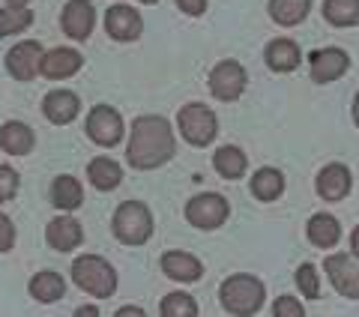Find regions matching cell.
<instances>
[{
    "label": "cell",
    "instance_id": "603a6c76",
    "mask_svg": "<svg viewBox=\"0 0 359 317\" xmlns=\"http://www.w3.org/2000/svg\"><path fill=\"white\" fill-rule=\"evenodd\" d=\"M309 240L318 245V248H332L339 245L341 240V224L335 216H330V213H318V216L309 219Z\"/></svg>",
    "mask_w": 359,
    "mask_h": 317
},
{
    "label": "cell",
    "instance_id": "1f68e13d",
    "mask_svg": "<svg viewBox=\"0 0 359 317\" xmlns=\"http://www.w3.org/2000/svg\"><path fill=\"white\" fill-rule=\"evenodd\" d=\"M297 285L302 290V297H309V299H314L320 293V281H318V273H314L311 264H302L297 269Z\"/></svg>",
    "mask_w": 359,
    "mask_h": 317
},
{
    "label": "cell",
    "instance_id": "d6a6232c",
    "mask_svg": "<svg viewBox=\"0 0 359 317\" xmlns=\"http://www.w3.org/2000/svg\"><path fill=\"white\" fill-rule=\"evenodd\" d=\"M273 314L276 317H302V314H306V309H302L294 297H278L276 305H273Z\"/></svg>",
    "mask_w": 359,
    "mask_h": 317
},
{
    "label": "cell",
    "instance_id": "e575fe53",
    "mask_svg": "<svg viewBox=\"0 0 359 317\" xmlns=\"http://www.w3.org/2000/svg\"><path fill=\"white\" fill-rule=\"evenodd\" d=\"M177 6L183 9L186 15H201L207 9V0H177Z\"/></svg>",
    "mask_w": 359,
    "mask_h": 317
},
{
    "label": "cell",
    "instance_id": "f546056e",
    "mask_svg": "<svg viewBox=\"0 0 359 317\" xmlns=\"http://www.w3.org/2000/svg\"><path fill=\"white\" fill-rule=\"evenodd\" d=\"M159 314H165V317H195L198 314V302L183 290L168 293V297L162 299V305H159Z\"/></svg>",
    "mask_w": 359,
    "mask_h": 317
},
{
    "label": "cell",
    "instance_id": "484cf974",
    "mask_svg": "<svg viewBox=\"0 0 359 317\" xmlns=\"http://www.w3.org/2000/svg\"><path fill=\"white\" fill-rule=\"evenodd\" d=\"M285 191V177L278 168H261L252 177V195L257 201H276Z\"/></svg>",
    "mask_w": 359,
    "mask_h": 317
},
{
    "label": "cell",
    "instance_id": "5bb4252c",
    "mask_svg": "<svg viewBox=\"0 0 359 317\" xmlns=\"http://www.w3.org/2000/svg\"><path fill=\"white\" fill-rule=\"evenodd\" d=\"M351 186H353V177H351V171H347V165H341V162H332L318 174V195L323 201L347 198L351 195Z\"/></svg>",
    "mask_w": 359,
    "mask_h": 317
},
{
    "label": "cell",
    "instance_id": "9c48e42d",
    "mask_svg": "<svg viewBox=\"0 0 359 317\" xmlns=\"http://www.w3.org/2000/svg\"><path fill=\"white\" fill-rule=\"evenodd\" d=\"M210 90L212 96L222 99V102H233L243 96L245 90V69L237 60H222L212 66L210 72Z\"/></svg>",
    "mask_w": 359,
    "mask_h": 317
},
{
    "label": "cell",
    "instance_id": "d590c367",
    "mask_svg": "<svg viewBox=\"0 0 359 317\" xmlns=\"http://www.w3.org/2000/svg\"><path fill=\"white\" fill-rule=\"evenodd\" d=\"M351 248H353V255L359 257V228L353 231V236H351Z\"/></svg>",
    "mask_w": 359,
    "mask_h": 317
},
{
    "label": "cell",
    "instance_id": "5b68a950",
    "mask_svg": "<svg viewBox=\"0 0 359 317\" xmlns=\"http://www.w3.org/2000/svg\"><path fill=\"white\" fill-rule=\"evenodd\" d=\"M177 126H180V135H183V138L192 147H207V144H212V138H216L219 120H216V114H212L207 105H198V102H192V105L180 108Z\"/></svg>",
    "mask_w": 359,
    "mask_h": 317
},
{
    "label": "cell",
    "instance_id": "f35d334b",
    "mask_svg": "<svg viewBox=\"0 0 359 317\" xmlns=\"http://www.w3.org/2000/svg\"><path fill=\"white\" fill-rule=\"evenodd\" d=\"M353 120H356V126H359V93H356V99H353Z\"/></svg>",
    "mask_w": 359,
    "mask_h": 317
},
{
    "label": "cell",
    "instance_id": "6da1fadb",
    "mask_svg": "<svg viewBox=\"0 0 359 317\" xmlns=\"http://www.w3.org/2000/svg\"><path fill=\"white\" fill-rule=\"evenodd\" d=\"M126 158H129L132 168H138V171H153V168H162L165 162H171L174 158L171 123L165 117H156V114L138 117L132 123Z\"/></svg>",
    "mask_w": 359,
    "mask_h": 317
},
{
    "label": "cell",
    "instance_id": "7c38bea8",
    "mask_svg": "<svg viewBox=\"0 0 359 317\" xmlns=\"http://www.w3.org/2000/svg\"><path fill=\"white\" fill-rule=\"evenodd\" d=\"M141 27H144V21L138 15V9H132L126 4H114L105 13V30L111 33V39H117V42L138 39L141 36Z\"/></svg>",
    "mask_w": 359,
    "mask_h": 317
},
{
    "label": "cell",
    "instance_id": "52a82bcc",
    "mask_svg": "<svg viewBox=\"0 0 359 317\" xmlns=\"http://www.w3.org/2000/svg\"><path fill=\"white\" fill-rule=\"evenodd\" d=\"M42 58H45V48L36 39H25L9 48L6 54V69L15 81H33L39 72H42Z\"/></svg>",
    "mask_w": 359,
    "mask_h": 317
},
{
    "label": "cell",
    "instance_id": "d4e9b609",
    "mask_svg": "<svg viewBox=\"0 0 359 317\" xmlns=\"http://www.w3.org/2000/svg\"><path fill=\"white\" fill-rule=\"evenodd\" d=\"M309 9L311 0H269V15L282 27H294L299 21H306Z\"/></svg>",
    "mask_w": 359,
    "mask_h": 317
},
{
    "label": "cell",
    "instance_id": "8992f818",
    "mask_svg": "<svg viewBox=\"0 0 359 317\" xmlns=\"http://www.w3.org/2000/svg\"><path fill=\"white\" fill-rule=\"evenodd\" d=\"M231 216V207L228 201H224L222 195H216V191H207V195H198L186 203V219L189 224H195V228L201 231H216L222 228L224 222H228Z\"/></svg>",
    "mask_w": 359,
    "mask_h": 317
},
{
    "label": "cell",
    "instance_id": "74e56055",
    "mask_svg": "<svg viewBox=\"0 0 359 317\" xmlns=\"http://www.w3.org/2000/svg\"><path fill=\"white\" fill-rule=\"evenodd\" d=\"M78 314H99L96 305H84V309H78Z\"/></svg>",
    "mask_w": 359,
    "mask_h": 317
},
{
    "label": "cell",
    "instance_id": "f1b7e54d",
    "mask_svg": "<svg viewBox=\"0 0 359 317\" xmlns=\"http://www.w3.org/2000/svg\"><path fill=\"white\" fill-rule=\"evenodd\" d=\"M323 15L335 27H353L359 25V0H327Z\"/></svg>",
    "mask_w": 359,
    "mask_h": 317
},
{
    "label": "cell",
    "instance_id": "8fae6325",
    "mask_svg": "<svg viewBox=\"0 0 359 317\" xmlns=\"http://www.w3.org/2000/svg\"><path fill=\"white\" fill-rule=\"evenodd\" d=\"M93 25H96V9L90 0H69V4H66L63 15H60V27L69 39H78V42L87 39Z\"/></svg>",
    "mask_w": 359,
    "mask_h": 317
},
{
    "label": "cell",
    "instance_id": "cb8c5ba5",
    "mask_svg": "<svg viewBox=\"0 0 359 317\" xmlns=\"http://www.w3.org/2000/svg\"><path fill=\"white\" fill-rule=\"evenodd\" d=\"M66 293V281L60 273H51V269H42L30 278V297L36 302H57Z\"/></svg>",
    "mask_w": 359,
    "mask_h": 317
},
{
    "label": "cell",
    "instance_id": "83f0119b",
    "mask_svg": "<svg viewBox=\"0 0 359 317\" xmlns=\"http://www.w3.org/2000/svg\"><path fill=\"white\" fill-rule=\"evenodd\" d=\"M33 21V13L27 4H9L0 9V36H15V33L27 30Z\"/></svg>",
    "mask_w": 359,
    "mask_h": 317
},
{
    "label": "cell",
    "instance_id": "4dcf8cb0",
    "mask_svg": "<svg viewBox=\"0 0 359 317\" xmlns=\"http://www.w3.org/2000/svg\"><path fill=\"white\" fill-rule=\"evenodd\" d=\"M18 186H21V177L13 165H0V203L13 201L18 195Z\"/></svg>",
    "mask_w": 359,
    "mask_h": 317
},
{
    "label": "cell",
    "instance_id": "30bf717a",
    "mask_svg": "<svg viewBox=\"0 0 359 317\" xmlns=\"http://www.w3.org/2000/svg\"><path fill=\"white\" fill-rule=\"evenodd\" d=\"M327 276L332 281V288L347 299H359V264L351 255H330L327 264Z\"/></svg>",
    "mask_w": 359,
    "mask_h": 317
},
{
    "label": "cell",
    "instance_id": "836d02e7",
    "mask_svg": "<svg viewBox=\"0 0 359 317\" xmlns=\"http://www.w3.org/2000/svg\"><path fill=\"white\" fill-rule=\"evenodd\" d=\"M13 245H15V224L9 216L0 213V255L13 252Z\"/></svg>",
    "mask_w": 359,
    "mask_h": 317
},
{
    "label": "cell",
    "instance_id": "ffe728a7",
    "mask_svg": "<svg viewBox=\"0 0 359 317\" xmlns=\"http://www.w3.org/2000/svg\"><path fill=\"white\" fill-rule=\"evenodd\" d=\"M302 60V51L294 39H276L266 45V66L276 72H294Z\"/></svg>",
    "mask_w": 359,
    "mask_h": 317
},
{
    "label": "cell",
    "instance_id": "ab89813d",
    "mask_svg": "<svg viewBox=\"0 0 359 317\" xmlns=\"http://www.w3.org/2000/svg\"><path fill=\"white\" fill-rule=\"evenodd\" d=\"M6 4H27V0H6Z\"/></svg>",
    "mask_w": 359,
    "mask_h": 317
},
{
    "label": "cell",
    "instance_id": "277c9868",
    "mask_svg": "<svg viewBox=\"0 0 359 317\" xmlns=\"http://www.w3.org/2000/svg\"><path fill=\"white\" fill-rule=\"evenodd\" d=\"M114 236L126 245H144L153 236V213L141 201H126L114 210Z\"/></svg>",
    "mask_w": 359,
    "mask_h": 317
},
{
    "label": "cell",
    "instance_id": "7402d4cb",
    "mask_svg": "<svg viewBox=\"0 0 359 317\" xmlns=\"http://www.w3.org/2000/svg\"><path fill=\"white\" fill-rule=\"evenodd\" d=\"M51 203H54L57 210H66V213L78 210V207L84 203V189H81V183H78L75 177L60 174V177L51 183Z\"/></svg>",
    "mask_w": 359,
    "mask_h": 317
},
{
    "label": "cell",
    "instance_id": "4fadbf2b",
    "mask_svg": "<svg viewBox=\"0 0 359 317\" xmlns=\"http://www.w3.org/2000/svg\"><path fill=\"white\" fill-rule=\"evenodd\" d=\"M347 66H351V60H347V54L341 48H320L309 58L311 81L318 84H330L335 78H341L347 72Z\"/></svg>",
    "mask_w": 359,
    "mask_h": 317
},
{
    "label": "cell",
    "instance_id": "2e32d148",
    "mask_svg": "<svg viewBox=\"0 0 359 317\" xmlns=\"http://www.w3.org/2000/svg\"><path fill=\"white\" fill-rule=\"evenodd\" d=\"M78 108H81V102H78V96L69 93V90H54V93L42 99V114L51 123H57V126L72 123L78 117Z\"/></svg>",
    "mask_w": 359,
    "mask_h": 317
},
{
    "label": "cell",
    "instance_id": "60d3db41",
    "mask_svg": "<svg viewBox=\"0 0 359 317\" xmlns=\"http://www.w3.org/2000/svg\"><path fill=\"white\" fill-rule=\"evenodd\" d=\"M141 4H156V0H141Z\"/></svg>",
    "mask_w": 359,
    "mask_h": 317
},
{
    "label": "cell",
    "instance_id": "8d00e7d4",
    "mask_svg": "<svg viewBox=\"0 0 359 317\" xmlns=\"http://www.w3.org/2000/svg\"><path fill=\"white\" fill-rule=\"evenodd\" d=\"M117 314H144V309H135V305H126V309H117Z\"/></svg>",
    "mask_w": 359,
    "mask_h": 317
},
{
    "label": "cell",
    "instance_id": "3957f363",
    "mask_svg": "<svg viewBox=\"0 0 359 317\" xmlns=\"http://www.w3.org/2000/svg\"><path fill=\"white\" fill-rule=\"evenodd\" d=\"M222 305L224 311L231 314H240V317H249V314H257L264 305V281L255 278V276H231L222 281Z\"/></svg>",
    "mask_w": 359,
    "mask_h": 317
},
{
    "label": "cell",
    "instance_id": "e0dca14e",
    "mask_svg": "<svg viewBox=\"0 0 359 317\" xmlns=\"http://www.w3.org/2000/svg\"><path fill=\"white\" fill-rule=\"evenodd\" d=\"M33 144H36V138H33V129L27 126V123L6 120L4 126H0V150H4V153H9V156H27L33 150Z\"/></svg>",
    "mask_w": 359,
    "mask_h": 317
},
{
    "label": "cell",
    "instance_id": "44dd1931",
    "mask_svg": "<svg viewBox=\"0 0 359 317\" xmlns=\"http://www.w3.org/2000/svg\"><path fill=\"white\" fill-rule=\"evenodd\" d=\"M87 177H90V183H93V189L111 191V189H117L123 183V168L114 162V158L99 156L87 165Z\"/></svg>",
    "mask_w": 359,
    "mask_h": 317
},
{
    "label": "cell",
    "instance_id": "ba28073f",
    "mask_svg": "<svg viewBox=\"0 0 359 317\" xmlns=\"http://www.w3.org/2000/svg\"><path fill=\"white\" fill-rule=\"evenodd\" d=\"M87 138L99 147H114L123 138V117L111 105H96L87 114Z\"/></svg>",
    "mask_w": 359,
    "mask_h": 317
},
{
    "label": "cell",
    "instance_id": "d6986e66",
    "mask_svg": "<svg viewBox=\"0 0 359 317\" xmlns=\"http://www.w3.org/2000/svg\"><path fill=\"white\" fill-rule=\"evenodd\" d=\"M84 58L72 48H54L42 58V75L45 78H54V81H60V78H69L81 69Z\"/></svg>",
    "mask_w": 359,
    "mask_h": 317
},
{
    "label": "cell",
    "instance_id": "ac0fdd59",
    "mask_svg": "<svg viewBox=\"0 0 359 317\" xmlns=\"http://www.w3.org/2000/svg\"><path fill=\"white\" fill-rule=\"evenodd\" d=\"M162 269L168 278L174 281H198L204 276V264L195 257V255H186V252H165L162 255Z\"/></svg>",
    "mask_w": 359,
    "mask_h": 317
},
{
    "label": "cell",
    "instance_id": "4316f807",
    "mask_svg": "<svg viewBox=\"0 0 359 317\" xmlns=\"http://www.w3.org/2000/svg\"><path fill=\"white\" fill-rule=\"evenodd\" d=\"M245 153L240 150V147H219L216 150V156H212V168L224 177V180H237V177H243L245 174Z\"/></svg>",
    "mask_w": 359,
    "mask_h": 317
},
{
    "label": "cell",
    "instance_id": "7a4b0ae2",
    "mask_svg": "<svg viewBox=\"0 0 359 317\" xmlns=\"http://www.w3.org/2000/svg\"><path fill=\"white\" fill-rule=\"evenodd\" d=\"M72 281L84 293H90V297H99V299H105V297H111V293L117 290V273H114V267H111L105 257H99V255H81V257H75V264H72Z\"/></svg>",
    "mask_w": 359,
    "mask_h": 317
},
{
    "label": "cell",
    "instance_id": "9a60e30c",
    "mask_svg": "<svg viewBox=\"0 0 359 317\" xmlns=\"http://www.w3.org/2000/svg\"><path fill=\"white\" fill-rule=\"evenodd\" d=\"M45 240H48V245L54 252H72V248L81 245L84 231L72 216H57V219L48 222V228H45Z\"/></svg>",
    "mask_w": 359,
    "mask_h": 317
}]
</instances>
